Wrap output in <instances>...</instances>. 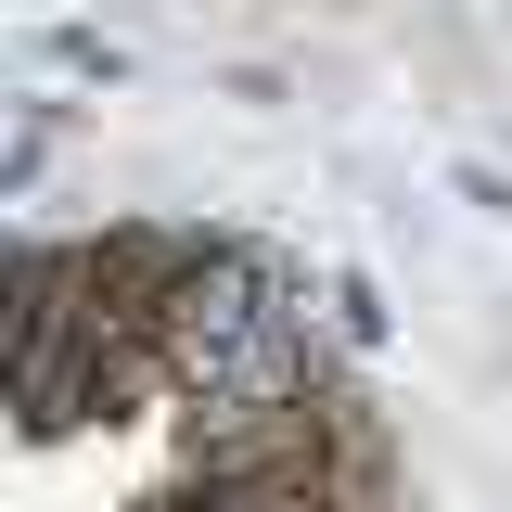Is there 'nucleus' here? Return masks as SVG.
Masks as SVG:
<instances>
[{"instance_id":"obj_1","label":"nucleus","mask_w":512,"mask_h":512,"mask_svg":"<svg viewBox=\"0 0 512 512\" xmlns=\"http://www.w3.org/2000/svg\"><path fill=\"white\" fill-rule=\"evenodd\" d=\"M282 295H295V282H282L269 256H244V244H205V256L180 269V295H167V308L141 320V333H154V359H167V384H180L192 359L244 346V333H256L269 308H282Z\"/></svg>"},{"instance_id":"obj_2","label":"nucleus","mask_w":512,"mask_h":512,"mask_svg":"<svg viewBox=\"0 0 512 512\" xmlns=\"http://www.w3.org/2000/svg\"><path fill=\"white\" fill-rule=\"evenodd\" d=\"M154 512H359V436L333 474H256V487H167Z\"/></svg>"},{"instance_id":"obj_3","label":"nucleus","mask_w":512,"mask_h":512,"mask_svg":"<svg viewBox=\"0 0 512 512\" xmlns=\"http://www.w3.org/2000/svg\"><path fill=\"white\" fill-rule=\"evenodd\" d=\"M52 64H64V77H116V39H103V26H52Z\"/></svg>"},{"instance_id":"obj_4","label":"nucleus","mask_w":512,"mask_h":512,"mask_svg":"<svg viewBox=\"0 0 512 512\" xmlns=\"http://www.w3.org/2000/svg\"><path fill=\"white\" fill-rule=\"evenodd\" d=\"M333 333H346V346H372V333H384V308H372V282H333Z\"/></svg>"},{"instance_id":"obj_5","label":"nucleus","mask_w":512,"mask_h":512,"mask_svg":"<svg viewBox=\"0 0 512 512\" xmlns=\"http://www.w3.org/2000/svg\"><path fill=\"white\" fill-rule=\"evenodd\" d=\"M39 154H52V116H26V128H13V154H0V180L26 192V180H39Z\"/></svg>"}]
</instances>
